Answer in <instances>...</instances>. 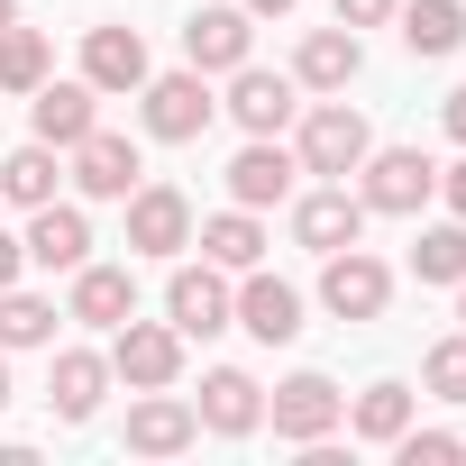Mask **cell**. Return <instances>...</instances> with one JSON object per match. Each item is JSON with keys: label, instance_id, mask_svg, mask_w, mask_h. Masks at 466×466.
I'll list each match as a JSON object with an SVG mask.
<instances>
[{"label": "cell", "instance_id": "31", "mask_svg": "<svg viewBox=\"0 0 466 466\" xmlns=\"http://www.w3.org/2000/svg\"><path fill=\"white\" fill-rule=\"evenodd\" d=\"M393 448H402V466H457V457H466L457 430H402Z\"/></svg>", "mask_w": 466, "mask_h": 466}, {"label": "cell", "instance_id": "6", "mask_svg": "<svg viewBox=\"0 0 466 466\" xmlns=\"http://www.w3.org/2000/svg\"><path fill=\"white\" fill-rule=\"evenodd\" d=\"M366 201L348 192V183H320V192H302L293 201V248H311V257H339V248H357L366 238Z\"/></svg>", "mask_w": 466, "mask_h": 466}, {"label": "cell", "instance_id": "29", "mask_svg": "<svg viewBox=\"0 0 466 466\" xmlns=\"http://www.w3.org/2000/svg\"><path fill=\"white\" fill-rule=\"evenodd\" d=\"M56 65H46V37L37 28H0V92H37Z\"/></svg>", "mask_w": 466, "mask_h": 466}, {"label": "cell", "instance_id": "3", "mask_svg": "<svg viewBox=\"0 0 466 466\" xmlns=\"http://www.w3.org/2000/svg\"><path fill=\"white\" fill-rule=\"evenodd\" d=\"M110 375H119L128 393H165V384L183 375V329H174V320H137V311H128V320L110 329Z\"/></svg>", "mask_w": 466, "mask_h": 466}, {"label": "cell", "instance_id": "30", "mask_svg": "<svg viewBox=\"0 0 466 466\" xmlns=\"http://www.w3.org/2000/svg\"><path fill=\"white\" fill-rule=\"evenodd\" d=\"M420 384H430L439 402H466V329H457V339H439V348L420 357Z\"/></svg>", "mask_w": 466, "mask_h": 466}, {"label": "cell", "instance_id": "15", "mask_svg": "<svg viewBox=\"0 0 466 466\" xmlns=\"http://www.w3.org/2000/svg\"><path fill=\"white\" fill-rule=\"evenodd\" d=\"M210 439H248L257 420H266V384L257 375H238V366H210L201 375V411H192Z\"/></svg>", "mask_w": 466, "mask_h": 466}, {"label": "cell", "instance_id": "18", "mask_svg": "<svg viewBox=\"0 0 466 466\" xmlns=\"http://www.w3.org/2000/svg\"><path fill=\"white\" fill-rule=\"evenodd\" d=\"M357 74H366L357 28H311V37L293 46V83H302V92H348Z\"/></svg>", "mask_w": 466, "mask_h": 466}, {"label": "cell", "instance_id": "11", "mask_svg": "<svg viewBox=\"0 0 466 466\" xmlns=\"http://www.w3.org/2000/svg\"><path fill=\"white\" fill-rule=\"evenodd\" d=\"M28 101H37V110H28V128H37L56 156H74V147L101 128V92H92V83H56V74H46Z\"/></svg>", "mask_w": 466, "mask_h": 466}, {"label": "cell", "instance_id": "4", "mask_svg": "<svg viewBox=\"0 0 466 466\" xmlns=\"http://www.w3.org/2000/svg\"><path fill=\"white\" fill-rule=\"evenodd\" d=\"M137 101H147V137H165V147H192L210 119H219V101H210V74H147L137 83Z\"/></svg>", "mask_w": 466, "mask_h": 466}, {"label": "cell", "instance_id": "33", "mask_svg": "<svg viewBox=\"0 0 466 466\" xmlns=\"http://www.w3.org/2000/svg\"><path fill=\"white\" fill-rule=\"evenodd\" d=\"M439 192H448V219H466V156H457V165L439 174Z\"/></svg>", "mask_w": 466, "mask_h": 466}, {"label": "cell", "instance_id": "14", "mask_svg": "<svg viewBox=\"0 0 466 466\" xmlns=\"http://www.w3.org/2000/svg\"><path fill=\"white\" fill-rule=\"evenodd\" d=\"M238 320L248 339H266V348H284V339H302V293L284 284V275H266V266H248V284H238Z\"/></svg>", "mask_w": 466, "mask_h": 466}, {"label": "cell", "instance_id": "10", "mask_svg": "<svg viewBox=\"0 0 466 466\" xmlns=\"http://www.w3.org/2000/svg\"><path fill=\"white\" fill-rule=\"evenodd\" d=\"M165 311H174V329H183V339H219V329H228V311H238V293H228V275L201 257V266H183V275L165 284Z\"/></svg>", "mask_w": 466, "mask_h": 466}, {"label": "cell", "instance_id": "39", "mask_svg": "<svg viewBox=\"0 0 466 466\" xmlns=\"http://www.w3.org/2000/svg\"><path fill=\"white\" fill-rule=\"evenodd\" d=\"M457 329H466V284H457Z\"/></svg>", "mask_w": 466, "mask_h": 466}, {"label": "cell", "instance_id": "23", "mask_svg": "<svg viewBox=\"0 0 466 466\" xmlns=\"http://www.w3.org/2000/svg\"><path fill=\"white\" fill-rule=\"evenodd\" d=\"M393 19H402L411 56H457L466 46V0H393Z\"/></svg>", "mask_w": 466, "mask_h": 466}, {"label": "cell", "instance_id": "28", "mask_svg": "<svg viewBox=\"0 0 466 466\" xmlns=\"http://www.w3.org/2000/svg\"><path fill=\"white\" fill-rule=\"evenodd\" d=\"M46 339H56V302L0 284V348H46Z\"/></svg>", "mask_w": 466, "mask_h": 466}, {"label": "cell", "instance_id": "24", "mask_svg": "<svg viewBox=\"0 0 466 466\" xmlns=\"http://www.w3.org/2000/svg\"><path fill=\"white\" fill-rule=\"evenodd\" d=\"M201 257H210L219 275L266 266V228H257V210H219V219H201Z\"/></svg>", "mask_w": 466, "mask_h": 466}, {"label": "cell", "instance_id": "37", "mask_svg": "<svg viewBox=\"0 0 466 466\" xmlns=\"http://www.w3.org/2000/svg\"><path fill=\"white\" fill-rule=\"evenodd\" d=\"M0 411H10V348H0Z\"/></svg>", "mask_w": 466, "mask_h": 466}, {"label": "cell", "instance_id": "36", "mask_svg": "<svg viewBox=\"0 0 466 466\" xmlns=\"http://www.w3.org/2000/svg\"><path fill=\"white\" fill-rule=\"evenodd\" d=\"M248 19H293V0H238Z\"/></svg>", "mask_w": 466, "mask_h": 466}, {"label": "cell", "instance_id": "32", "mask_svg": "<svg viewBox=\"0 0 466 466\" xmlns=\"http://www.w3.org/2000/svg\"><path fill=\"white\" fill-rule=\"evenodd\" d=\"M329 10H339V28H384L393 0H329Z\"/></svg>", "mask_w": 466, "mask_h": 466}, {"label": "cell", "instance_id": "27", "mask_svg": "<svg viewBox=\"0 0 466 466\" xmlns=\"http://www.w3.org/2000/svg\"><path fill=\"white\" fill-rule=\"evenodd\" d=\"M411 275L420 284H466V219H439L411 238Z\"/></svg>", "mask_w": 466, "mask_h": 466}, {"label": "cell", "instance_id": "1", "mask_svg": "<svg viewBox=\"0 0 466 466\" xmlns=\"http://www.w3.org/2000/svg\"><path fill=\"white\" fill-rule=\"evenodd\" d=\"M366 147H375L366 110H348V101H320V110H302V137H293L302 174H320V183H348V174L366 165Z\"/></svg>", "mask_w": 466, "mask_h": 466}, {"label": "cell", "instance_id": "22", "mask_svg": "<svg viewBox=\"0 0 466 466\" xmlns=\"http://www.w3.org/2000/svg\"><path fill=\"white\" fill-rule=\"evenodd\" d=\"M101 393H110V357H92V348H65V357H56V375H46V402H56V420H92V411H101Z\"/></svg>", "mask_w": 466, "mask_h": 466}, {"label": "cell", "instance_id": "19", "mask_svg": "<svg viewBox=\"0 0 466 466\" xmlns=\"http://www.w3.org/2000/svg\"><path fill=\"white\" fill-rule=\"evenodd\" d=\"M137 147L128 137H110V128H92L83 147H74V183H83V201H128L137 192Z\"/></svg>", "mask_w": 466, "mask_h": 466}, {"label": "cell", "instance_id": "12", "mask_svg": "<svg viewBox=\"0 0 466 466\" xmlns=\"http://www.w3.org/2000/svg\"><path fill=\"white\" fill-rule=\"evenodd\" d=\"M248 46H257V28H248V10H228V0H210V10L183 19V56H192V74H238Z\"/></svg>", "mask_w": 466, "mask_h": 466}, {"label": "cell", "instance_id": "21", "mask_svg": "<svg viewBox=\"0 0 466 466\" xmlns=\"http://www.w3.org/2000/svg\"><path fill=\"white\" fill-rule=\"evenodd\" d=\"M192 439H201V420H192V402H174V384L147 393V402H128V448L137 457H183Z\"/></svg>", "mask_w": 466, "mask_h": 466}, {"label": "cell", "instance_id": "20", "mask_svg": "<svg viewBox=\"0 0 466 466\" xmlns=\"http://www.w3.org/2000/svg\"><path fill=\"white\" fill-rule=\"evenodd\" d=\"M156 65H147V37L137 28H92L83 37V83L92 92H137Z\"/></svg>", "mask_w": 466, "mask_h": 466}, {"label": "cell", "instance_id": "38", "mask_svg": "<svg viewBox=\"0 0 466 466\" xmlns=\"http://www.w3.org/2000/svg\"><path fill=\"white\" fill-rule=\"evenodd\" d=\"M0 28H19V0H0Z\"/></svg>", "mask_w": 466, "mask_h": 466}, {"label": "cell", "instance_id": "16", "mask_svg": "<svg viewBox=\"0 0 466 466\" xmlns=\"http://www.w3.org/2000/svg\"><path fill=\"white\" fill-rule=\"evenodd\" d=\"M19 248H28V266H46V275H74V266L92 257V219H83L74 201H37Z\"/></svg>", "mask_w": 466, "mask_h": 466}, {"label": "cell", "instance_id": "8", "mask_svg": "<svg viewBox=\"0 0 466 466\" xmlns=\"http://www.w3.org/2000/svg\"><path fill=\"white\" fill-rule=\"evenodd\" d=\"M320 302H329L339 320H375V311L393 302V266L366 257V248H339V257L320 266Z\"/></svg>", "mask_w": 466, "mask_h": 466}, {"label": "cell", "instance_id": "25", "mask_svg": "<svg viewBox=\"0 0 466 466\" xmlns=\"http://www.w3.org/2000/svg\"><path fill=\"white\" fill-rule=\"evenodd\" d=\"M56 183H65V165H56V147H46V137H28L19 156H0V201L37 210V201H56Z\"/></svg>", "mask_w": 466, "mask_h": 466}, {"label": "cell", "instance_id": "13", "mask_svg": "<svg viewBox=\"0 0 466 466\" xmlns=\"http://www.w3.org/2000/svg\"><path fill=\"white\" fill-rule=\"evenodd\" d=\"M128 248H137V257L192 248V201H183L174 183H137V192H128Z\"/></svg>", "mask_w": 466, "mask_h": 466}, {"label": "cell", "instance_id": "5", "mask_svg": "<svg viewBox=\"0 0 466 466\" xmlns=\"http://www.w3.org/2000/svg\"><path fill=\"white\" fill-rule=\"evenodd\" d=\"M228 119H238L248 137H284L293 119H302V83L293 74H266V65H238L228 74V101H219Z\"/></svg>", "mask_w": 466, "mask_h": 466}, {"label": "cell", "instance_id": "9", "mask_svg": "<svg viewBox=\"0 0 466 466\" xmlns=\"http://www.w3.org/2000/svg\"><path fill=\"white\" fill-rule=\"evenodd\" d=\"M339 384L329 375H284L275 384V402H266V420H275V439H293V448H311V439H329L339 430Z\"/></svg>", "mask_w": 466, "mask_h": 466}, {"label": "cell", "instance_id": "35", "mask_svg": "<svg viewBox=\"0 0 466 466\" xmlns=\"http://www.w3.org/2000/svg\"><path fill=\"white\" fill-rule=\"evenodd\" d=\"M439 119H448V137H457V147H466V83H457V92H448V110H439Z\"/></svg>", "mask_w": 466, "mask_h": 466}, {"label": "cell", "instance_id": "26", "mask_svg": "<svg viewBox=\"0 0 466 466\" xmlns=\"http://www.w3.org/2000/svg\"><path fill=\"white\" fill-rule=\"evenodd\" d=\"M348 430L375 439V448H393V439L411 430V384H366V393L348 402Z\"/></svg>", "mask_w": 466, "mask_h": 466}, {"label": "cell", "instance_id": "34", "mask_svg": "<svg viewBox=\"0 0 466 466\" xmlns=\"http://www.w3.org/2000/svg\"><path fill=\"white\" fill-rule=\"evenodd\" d=\"M19 266H28V248L10 238V228H0V284H19Z\"/></svg>", "mask_w": 466, "mask_h": 466}, {"label": "cell", "instance_id": "7", "mask_svg": "<svg viewBox=\"0 0 466 466\" xmlns=\"http://www.w3.org/2000/svg\"><path fill=\"white\" fill-rule=\"evenodd\" d=\"M293 183H302V156L284 137H248L238 165H228V201L238 210H275V201H293Z\"/></svg>", "mask_w": 466, "mask_h": 466}, {"label": "cell", "instance_id": "2", "mask_svg": "<svg viewBox=\"0 0 466 466\" xmlns=\"http://www.w3.org/2000/svg\"><path fill=\"white\" fill-rule=\"evenodd\" d=\"M366 183H357V201L366 210H384V219H420V201L439 192V165L420 156V147H366V165H357Z\"/></svg>", "mask_w": 466, "mask_h": 466}, {"label": "cell", "instance_id": "17", "mask_svg": "<svg viewBox=\"0 0 466 466\" xmlns=\"http://www.w3.org/2000/svg\"><path fill=\"white\" fill-rule=\"evenodd\" d=\"M137 311V275L128 266H74V293H65V320H83V329H119Z\"/></svg>", "mask_w": 466, "mask_h": 466}]
</instances>
